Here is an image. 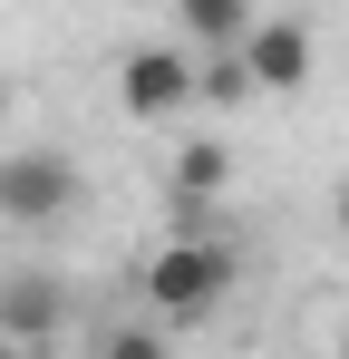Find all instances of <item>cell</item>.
<instances>
[{
  "label": "cell",
  "mask_w": 349,
  "mask_h": 359,
  "mask_svg": "<svg viewBox=\"0 0 349 359\" xmlns=\"http://www.w3.org/2000/svg\"><path fill=\"white\" fill-rule=\"evenodd\" d=\"M340 233H349V184H340Z\"/></svg>",
  "instance_id": "10"
},
{
  "label": "cell",
  "mask_w": 349,
  "mask_h": 359,
  "mask_svg": "<svg viewBox=\"0 0 349 359\" xmlns=\"http://www.w3.org/2000/svg\"><path fill=\"white\" fill-rule=\"evenodd\" d=\"M0 126H10V88H0Z\"/></svg>",
  "instance_id": "11"
},
{
  "label": "cell",
  "mask_w": 349,
  "mask_h": 359,
  "mask_svg": "<svg viewBox=\"0 0 349 359\" xmlns=\"http://www.w3.org/2000/svg\"><path fill=\"white\" fill-rule=\"evenodd\" d=\"M20 359H39V350H20Z\"/></svg>",
  "instance_id": "13"
},
{
  "label": "cell",
  "mask_w": 349,
  "mask_h": 359,
  "mask_svg": "<svg viewBox=\"0 0 349 359\" xmlns=\"http://www.w3.org/2000/svg\"><path fill=\"white\" fill-rule=\"evenodd\" d=\"M107 359H174V350H165V330H116Z\"/></svg>",
  "instance_id": "8"
},
{
  "label": "cell",
  "mask_w": 349,
  "mask_h": 359,
  "mask_svg": "<svg viewBox=\"0 0 349 359\" xmlns=\"http://www.w3.org/2000/svg\"><path fill=\"white\" fill-rule=\"evenodd\" d=\"M58 320H68V292H58L49 272H20V282H0V330H10L20 350H39Z\"/></svg>",
  "instance_id": "5"
},
{
  "label": "cell",
  "mask_w": 349,
  "mask_h": 359,
  "mask_svg": "<svg viewBox=\"0 0 349 359\" xmlns=\"http://www.w3.org/2000/svg\"><path fill=\"white\" fill-rule=\"evenodd\" d=\"M0 359H20V340H10V330H0Z\"/></svg>",
  "instance_id": "9"
},
{
  "label": "cell",
  "mask_w": 349,
  "mask_h": 359,
  "mask_svg": "<svg viewBox=\"0 0 349 359\" xmlns=\"http://www.w3.org/2000/svg\"><path fill=\"white\" fill-rule=\"evenodd\" d=\"M116 97H126V117H174V107L194 97V59H184L174 39H146V49L116 59Z\"/></svg>",
  "instance_id": "3"
},
{
  "label": "cell",
  "mask_w": 349,
  "mask_h": 359,
  "mask_svg": "<svg viewBox=\"0 0 349 359\" xmlns=\"http://www.w3.org/2000/svg\"><path fill=\"white\" fill-rule=\"evenodd\" d=\"M310 59H320L310 20H252V39H242V78H252L262 97H291V88H310Z\"/></svg>",
  "instance_id": "4"
},
{
  "label": "cell",
  "mask_w": 349,
  "mask_h": 359,
  "mask_svg": "<svg viewBox=\"0 0 349 359\" xmlns=\"http://www.w3.org/2000/svg\"><path fill=\"white\" fill-rule=\"evenodd\" d=\"M340 359H349V320H340Z\"/></svg>",
  "instance_id": "12"
},
{
  "label": "cell",
  "mask_w": 349,
  "mask_h": 359,
  "mask_svg": "<svg viewBox=\"0 0 349 359\" xmlns=\"http://www.w3.org/2000/svg\"><path fill=\"white\" fill-rule=\"evenodd\" d=\"M146 301L165 311L174 330H194V320H214L233 301V252L224 243H204V233H174L156 262H146Z\"/></svg>",
  "instance_id": "1"
},
{
  "label": "cell",
  "mask_w": 349,
  "mask_h": 359,
  "mask_svg": "<svg viewBox=\"0 0 349 359\" xmlns=\"http://www.w3.org/2000/svg\"><path fill=\"white\" fill-rule=\"evenodd\" d=\"M78 204V165L58 156V146H20V156H0V224H58Z\"/></svg>",
  "instance_id": "2"
},
{
  "label": "cell",
  "mask_w": 349,
  "mask_h": 359,
  "mask_svg": "<svg viewBox=\"0 0 349 359\" xmlns=\"http://www.w3.org/2000/svg\"><path fill=\"white\" fill-rule=\"evenodd\" d=\"M233 184V146H214V136H194L184 156H174V204H214Z\"/></svg>",
  "instance_id": "7"
},
{
  "label": "cell",
  "mask_w": 349,
  "mask_h": 359,
  "mask_svg": "<svg viewBox=\"0 0 349 359\" xmlns=\"http://www.w3.org/2000/svg\"><path fill=\"white\" fill-rule=\"evenodd\" d=\"M184 39H194V49H214V59H242L252 10H242V0H184Z\"/></svg>",
  "instance_id": "6"
}]
</instances>
